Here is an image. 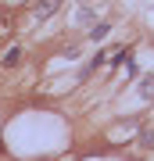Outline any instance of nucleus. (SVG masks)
I'll list each match as a JSON object with an SVG mask.
<instances>
[{
	"label": "nucleus",
	"mask_w": 154,
	"mask_h": 161,
	"mask_svg": "<svg viewBox=\"0 0 154 161\" xmlns=\"http://www.w3.org/2000/svg\"><path fill=\"white\" fill-rule=\"evenodd\" d=\"M57 7H61V0H36L32 14H36V18H40V22H43V18H50V14L57 11Z\"/></svg>",
	"instance_id": "1"
},
{
	"label": "nucleus",
	"mask_w": 154,
	"mask_h": 161,
	"mask_svg": "<svg viewBox=\"0 0 154 161\" xmlns=\"http://www.w3.org/2000/svg\"><path fill=\"white\" fill-rule=\"evenodd\" d=\"M108 32H111V25H108V22H100V25H93V29H90V40H104Z\"/></svg>",
	"instance_id": "4"
},
{
	"label": "nucleus",
	"mask_w": 154,
	"mask_h": 161,
	"mask_svg": "<svg viewBox=\"0 0 154 161\" xmlns=\"http://www.w3.org/2000/svg\"><path fill=\"white\" fill-rule=\"evenodd\" d=\"M140 97L143 100H154V75H143V79H140Z\"/></svg>",
	"instance_id": "3"
},
{
	"label": "nucleus",
	"mask_w": 154,
	"mask_h": 161,
	"mask_svg": "<svg viewBox=\"0 0 154 161\" xmlns=\"http://www.w3.org/2000/svg\"><path fill=\"white\" fill-rule=\"evenodd\" d=\"M18 61H22V50H18V47H11V50H4V58H0V64H4V68H14Z\"/></svg>",
	"instance_id": "2"
}]
</instances>
